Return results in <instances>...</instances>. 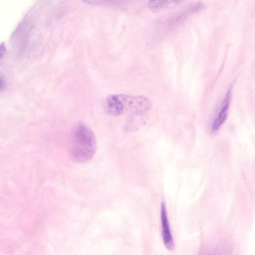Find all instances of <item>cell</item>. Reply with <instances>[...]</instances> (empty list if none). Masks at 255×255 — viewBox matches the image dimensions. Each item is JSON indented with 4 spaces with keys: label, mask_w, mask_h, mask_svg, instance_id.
Returning a JSON list of instances; mask_svg holds the SVG:
<instances>
[{
    "label": "cell",
    "mask_w": 255,
    "mask_h": 255,
    "mask_svg": "<svg viewBox=\"0 0 255 255\" xmlns=\"http://www.w3.org/2000/svg\"><path fill=\"white\" fill-rule=\"evenodd\" d=\"M5 51H6V49H5V45L4 44H3V43L1 44V52H0V54H1V59H2L3 57V56L5 53Z\"/></svg>",
    "instance_id": "cell-7"
},
{
    "label": "cell",
    "mask_w": 255,
    "mask_h": 255,
    "mask_svg": "<svg viewBox=\"0 0 255 255\" xmlns=\"http://www.w3.org/2000/svg\"><path fill=\"white\" fill-rule=\"evenodd\" d=\"M150 100L143 97H132L124 94L113 95L105 99L104 108L112 116H119L126 113L139 115L151 109Z\"/></svg>",
    "instance_id": "cell-1"
},
{
    "label": "cell",
    "mask_w": 255,
    "mask_h": 255,
    "mask_svg": "<svg viewBox=\"0 0 255 255\" xmlns=\"http://www.w3.org/2000/svg\"><path fill=\"white\" fill-rule=\"evenodd\" d=\"M160 215L162 229H163L162 234H163L164 244L168 250L173 251L175 249V245L171 233L166 205L165 202H162L161 203Z\"/></svg>",
    "instance_id": "cell-3"
},
{
    "label": "cell",
    "mask_w": 255,
    "mask_h": 255,
    "mask_svg": "<svg viewBox=\"0 0 255 255\" xmlns=\"http://www.w3.org/2000/svg\"><path fill=\"white\" fill-rule=\"evenodd\" d=\"M173 0H150L149 7L150 9L156 10L161 8Z\"/></svg>",
    "instance_id": "cell-6"
},
{
    "label": "cell",
    "mask_w": 255,
    "mask_h": 255,
    "mask_svg": "<svg viewBox=\"0 0 255 255\" xmlns=\"http://www.w3.org/2000/svg\"><path fill=\"white\" fill-rule=\"evenodd\" d=\"M97 147L94 132L84 123H78L72 137L70 152L73 159L79 163H85L94 156Z\"/></svg>",
    "instance_id": "cell-2"
},
{
    "label": "cell",
    "mask_w": 255,
    "mask_h": 255,
    "mask_svg": "<svg viewBox=\"0 0 255 255\" xmlns=\"http://www.w3.org/2000/svg\"><path fill=\"white\" fill-rule=\"evenodd\" d=\"M231 91L229 90L223 101L221 110L214 121L213 130L214 131H218L227 118L228 110L231 102Z\"/></svg>",
    "instance_id": "cell-4"
},
{
    "label": "cell",
    "mask_w": 255,
    "mask_h": 255,
    "mask_svg": "<svg viewBox=\"0 0 255 255\" xmlns=\"http://www.w3.org/2000/svg\"><path fill=\"white\" fill-rule=\"evenodd\" d=\"M6 82L3 79L2 76L1 77V90L5 87Z\"/></svg>",
    "instance_id": "cell-8"
},
{
    "label": "cell",
    "mask_w": 255,
    "mask_h": 255,
    "mask_svg": "<svg viewBox=\"0 0 255 255\" xmlns=\"http://www.w3.org/2000/svg\"><path fill=\"white\" fill-rule=\"evenodd\" d=\"M90 4L96 5H114L118 4L124 0H83Z\"/></svg>",
    "instance_id": "cell-5"
}]
</instances>
